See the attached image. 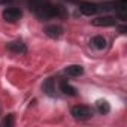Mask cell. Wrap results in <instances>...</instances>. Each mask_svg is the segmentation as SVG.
<instances>
[{
  "label": "cell",
  "mask_w": 127,
  "mask_h": 127,
  "mask_svg": "<svg viewBox=\"0 0 127 127\" xmlns=\"http://www.w3.org/2000/svg\"><path fill=\"white\" fill-rule=\"evenodd\" d=\"M72 115L76 118V120H88L93 112L88 106H84V105H78V106H73L72 108Z\"/></svg>",
  "instance_id": "cell-1"
},
{
  "label": "cell",
  "mask_w": 127,
  "mask_h": 127,
  "mask_svg": "<svg viewBox=\"0 0 127 127\" xmlns=\"http://www.w3.org/2000/svg\"><path fill=\"white\" fill-rule=\"evenodd\" d=\"M93 26L96 27H112L117 24V18L115 17H111V15H103V17H97L91 21Z\"/></svg>",
  "instance_id": "cell-2"
},
{
  "label": "cell",
  "mask_w": 127,
  "mask_h": 127,
  "mask_svg": "<svg viewBox=\"0 0 127 127\" xmlns=\"http://www.w3.org/2000/svg\"><path fill=\"white\" fill-rule=\"evenodd\" d=\"M21 18V11L18 8H6L3 11V20L9 23H15Z\"/></svg>",
  "instance_id": "cell-3"
},
{
  "label": "cell",
  "mask_w": 127,
  "mask_h": 127,
  "mask_svg": "<svg viewBox=\"0 0 127 127\" xmlns=\"http://www.w3.org/2000/svg\"><path fill=\"white\" fill-rule=\"evenodd\" d=\"M79 9H81V12H82L84 15H87V17H91V15H94V14L99 12L96 3H87V2H85V3H81Z\"/></svg>",
  "instance_id": "cell-4"
},
{
  "label": "cell",
  "mask_w": 127,
  "mask_h": 127,
  "mask_svg": "<svg viewBox=\"0 0 127 127\" xmlns=\"http://www.w3.org/2000/svg\"><path fill=\"white\" fill-rule=\"evenodd\" d=\"M45 33H46L49 37L57 39V37H60V36L63 34V29H61L60 26H48V27L45 29Z\"/></svg>",
  "instance_id": "cell-5"
},
{
  "label": "cell",
  "mask_w": 127,
  "mask_h": 127,
  "mask_svg": "<svg viewBox=\"0 0 127 127\" xmlns=\"http://www.w3.org/2000/svg\"><path fill=\"white\" fill-rule=\"evenodd\" d=\"M8 49H11L15 54H24L26 52V45L21 40H15V42L8 43Z\"/></svg>",
  "instance_id": "cell-6"
},
{
  "label": "cell",
  "mask_w": 127,
  "mask_h": 127,
  "mask_svg": "<svg viewBox=\"0 0 127 127\" xmlns=\"http://www.w3.org/2000/svg\"><path fill=\"white\" fill-rule=\"evenodd\" d=\"M66 73L69 76H79L84 73V67L82 66H78V64H72V66H67L66 67Z\"/></svg>",
  "instance_id": "cell-7"
},
{
  "label": "cell",
  "mask_w": 127,
  "mask_h": 127,
  "mask_svg": "<svg viewBox=\"0 0 127 127\" xmlns=\"http://www.w3.org/2000/svg\"><path fill=\"white\" fill-rule=\"evenodd\" d=\"M60 88H61V91L64 93V94H69V96H76V90H75V87H72L67 81H61Z\"/></svg>",
  "instance_id": "cell-8"
},
{
  "label": "cell",
  "mask_w": 127,
  "mask_h": 127,
  "mask_svg": "<svg viewBox=\"0 0 127 127\" xmlns=\"http://www.w3.org/2000/svg\"><path fill=\"white\" fill-rule=\"evenodd\" d=\"M45 2H46V0H27V5H29V9L36 14V11H37Z\"/></svg>",
  "instance_id": "cell-9"
},
{
  "label": "cell",
  "mask_w": 127,
  "mask_h": 127,
  "mask_svg": "<svg viewBox=\"0 0 127 127\" xmlns=\"http://www.w3.org/2000/svg\"><path fill=\"white\" fill-rule=\"evenodd\" d=\"M91 43H93L96 48H99V49H103V48L106 46V40H105L103 36H94L93 40H91Z\"/></svg>",
  "instance_id": "cell-10"
},
{
  "label": "cell",
  "mask_w": 127,
  "mask_h": 127,
  "mask_svg": "<svg viewBox=\"0 0 127 127\" xmlns=\"http://www.w3.org/2000/svg\"><path fill=\"white\" fill-rule=\"evenodd\" d=\"M96 106H97V109H99V112H100V114H108V112L111 111L109 103H108L106 100H97Z\"/></svg>",
  "instance_id": "cell-11"
},
{
  "label": "cell",
  "mask_w": 127,
  "mask_h": 127,
  "mask_svg": "<svg viewBox=\"0 0 127 127\" xmlns=\"http://www.w3.org/2000/svg\"><path fill=\"white\" fill-rule=\"evenodd\" d=\"M43 90L48 93V94H52L54 91V87H52V79H46L45 84H43Z\"/></svg>",
  "instance_id": "cell-12"
},
{
  "label": "cell",
  "mask_w": 127,
  "mask_h": 127,
  "mask_svg": "<svg viewBox=\"0 0 127 127\" xmlns=\"http://www.w3.org/2000/svg\"><path fill=\"white\" fill-rule=\"evenodd\" d=\"M2 124H3V126H14V117H12V115H8V117L2 121Z\"/></svg>",
  "instance_id": "cell-13"
},
{
  "label": "cell",
  "mask_w": 127,
  "mask_h": 127,
  "mask_svg": "<svg viewBox=\"0 0 127 127\" xmlns=\"http://www.w3.org/2000/svg\"><path fill=\"white\" fill-rule=\"evenodd\" d=\"M6 2H9V0H0V5H2V3H6Z\"/></svg>",
  "instance_id": "cell-14"
}]
</instances>
